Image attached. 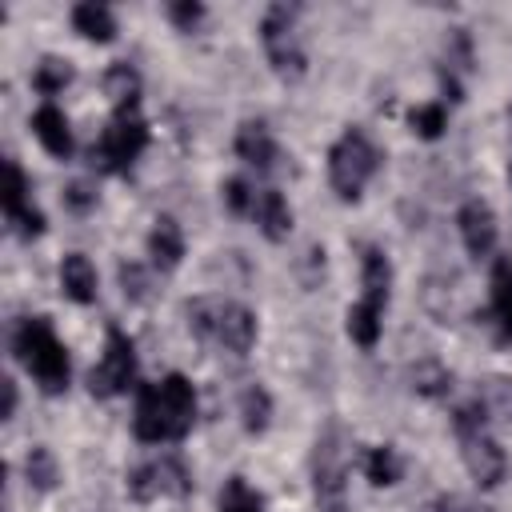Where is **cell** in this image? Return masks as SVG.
I'll return each instance as SVG.
<instances>
[{"instance_id":"6da1fadb","label":"cell","mask_w":512,"mask_h":512,"mask_svg":"<svg viewBox=\"0 0 512 512\" xmlns=\"http://www.w3.org/2000/svg\"><path fill=\"white\" fill-rule=\"evenodd\" d=\"M196 420V392L188 376L172 372L160 384H140L136 392V412H132V432L144 444H168L184 440Z\"/></svg>"},{"instance_id":"7a4b0ae2","label":"cell","mask_w":512,"mask_h":512,"mask_svg":"<svg viewBox=\"0 0 512 512\" xmlns=\"http://www.w3.org/2000/svg\"><path fill=\"white\" fill-rule=\"evenodd\" d=\"M188 328L192 336L224 348V352H236L244 356L252 344H256V312L236 304V300H220V296H200L192 300L188 308Z\"/></svg>"},{"instance_id":"3957f363","label":"cell","mask_w":512,"mask_h":512,"mask_svg":"<svg viewBox=\"0 0 512 512\" xmlns=\"http://www.w3.org/2000/svg\"><path fill=\"white\" fill-rule=\"evenodd\" d=\"M12 352L16 360L36 376V384L56 396L68 388V376H72V364H68V348L56 340L52 324L44 316H28L20 320V328L12 332Z\"/></svg>"},{"instance_id":"277c9868","label":"cell","mask_w":512,"mask_h":512,"mask_svg":"<svg viewBox=\"0 0 512 512\" xmlns=\"http://www.w3.org/2000/svg\"><path fill=\"white\" fill-rule=\"evenodd\" d=\"M380 168V148L360 132V128H344L340 140L332 144L328 152V180H332V192L340 200H360L364 184L376 176Z\"/></svg>"},{"instance_id":"5b68a950","label":"cell","mask_w":512,"mask_h":512,"mask_svg":"<svg viewBox=\"0 0 512 512\" xmlns=\"http://www.w3.org/2000/svg\"><path fill=\"white\" fill-rule=\"evenodd\" d=\"M144 148H148V120L140 116V104H128V108H116L112 120L104 124L92 148V164L100 172H128Z\"/></svg>"},{"instance_id":"8992f818","label":"cell","mask_w":512,"mask_h":512,"mask_svg":"<svg viewBox=\"0 0 512 512\" xmlns=\"http://www.w3.org/2000/svg\"><path fill=\"white\" fill-rule=\"evenodd\" d=\"M260 44H264L268 64H272L276 76H284V80H300L304 76L308 56H304V48L296 40V8L272 4L264 12V20H260Z\"/></svg>"},{"instance_id":"52a82bcc","label":"cell","mask_w":512,"mask_h":512,"mask_svg":"<svg viewBox=\"0 0 512 512\" xmlns=\"http://www.w3.org/2000/svg\"><path fill=\"white\" fill-rule=\"evenodd\" d=\"M344 480H348V444L344 432L332 424L316 436V452H312V484H316V500L328 512L344 508Z\"/></svg>"},{"instance_id":"ba28073f","label":"cell","mask_w":512,"mask_h":512,"mask_svg":"<svg viewBox=\"0 0 512 512\" xmlns=\"http://www.w3.org/2000/svg\"><path fill=\"white\" fill-rule=\"evenodd\" d=\"M192 492V472L180 456H156L140 468H132L128 476V496L140 504L152 500H184Z\"/></svg>"},{"instance_id":"9c48e42d","label":"cell","mask_w":512,"mask_h":512,"mask_svg":"<svg viewBox=\"0 0 512 512\" xmlns=\"http://www.w3.org/2000/svg\"><path fill=\"white\" fill-rule=\"evenodd\" d=\"M132 384H136V348H132V340L120 328H108L104 356L88 372V388H92V396L112 400V396H124Z\"/></svg>"},{"instance_id":"30bf717a","label":"cell","mask_w":512,"mask_h":512,"mask_svg":"<svg viewBox=\"0 0 512 512\" xmlns=\"http://www.w3.org/2000/svg\"><path fill=\"white\" fill-rule=\"evenodd\" d=\"M460 448H464V464H468V472H472V480H476L480 488H496V484L504 480L508 456H504V448L488 436V428L460 436Z\"/></svg>"},{"instance_id":"8fae6325","label":"cell","mask_w":512,"mask_h":512,"mask_svg":"<svg viewBox=\"0 0 512 512\" xmlns=\"http://www.w3.org/2000/svg\"><path fill=\"white\" fill-rule=\"evenodd\" d=\"M456 224H460V240L468 248V256H488L496 248V216L484 200H464V208L456 212Z\"/></svg>"},{"instance_id":"7c38bea8","label":"cell","mask_w":512,"mask_h":512,"mask_svg":"<svg viewBox=\"0 0 512 512\" xmlns=\"http://www.w3.org/2000/svg\"><path fill=\"white\" fill-rule=\"evenodd\" d=\"M236 156H240L244 164L260 168V172H268V168L276 164V156H280L272 128H268L264 120H244V124L236 128Z\"/></svg>"},{"instance_id":"4fadbf2b","label":"cell","mask_w":512,"mask_h":512,"mask_svg":"<svg viewBox=\"0 0 512 512\" xmlns=\"http://www.w3.org/2000/svg\"><path fill=\"white\" fill-rule=\"evenodd\" d=\"M248 216L256 220V228H260L272 244L288 240V232H292V208H288V200H284L276 188H260V192L252 196V212H248Z\"/></svg>"},{"instance_id":"5bb4252c","label":"cell","mask_w":512,"mask_h":512,"mask_svg":"<svg viewBox=\"0 0 512 512\" xmlns=\"http://www.w3.org/2000/svg\"><path fill=\"white\" fill-rule=\"evenodd\" d=\"M32 132L36 140L56 156V160H68L72 156V128L64 120V112L56 104H40L36 116H32Z\"/></svg>"},{"instance_id":"9a60e30c","label":"cell","mask_w":512,"mask_h":512,"mask_svg":"<svg viewBox=\"0 0 512 512\" xmlns=\"http://www.w3.org/2000/svg\"><path fill=\"white\" fill-rule=\"evenodd\" d=\"M60 288H64L68 300L92 304L96 300V268H92V260L80 256V252H68L60 260Z\"/></svg>"},{"instance_id":"2e32d148","label":"cell","mask_w":512,"mask_h":512,"mask_svg":"<svg viewBox=\"0 0 512 512\" xmlns=\"http://www.w3.org/2000/svg\"><path fill=\"white\" fill-rule=\"evenodd\" d=\"M148 256L160 268H176L184 260V232L172 216H156V224L148 232Z\"/></svg>"},{"instance_id":"e0dca14e","label":"cell","mask_w":512,"mask_h":512,"mask_svg":"<svg viewBox=\"0 0 512 512\" xmlns=\"http://www.w3.org/2000/svg\"><path fill=\"white\" fill-rule=\"evenodd\" d=\"M388 288H392V264H388V256L380 248H364V300L384 312Z\"/></svg>"},{"instance_id":"ac0fdd59","label":"cell","mask_w":512,"mask_h":512,"mask_svg":"<svg viewBox=\"0 0 512 512\" xmlns=\"http://www.w3.org/2000/svg\"><path fill=\"white\" fill-rule=\"evenodd\" d=\"M72 24H76V32H80L84 40H96V44H108V40L116 36V16H112L104 4H96V0L76 4V8H72Z\"/></svg>"},{"instance_id":"d6986e66","label":"cell","mask_w":512,"mask_h":512,"mask_svg":"<svg viewBox=\"0 0 512 512\" xmlns=\"http://www.w3.org/2000/svg\"><path fill=\"white\" fill-rule=\"evenodd\" d=\"M492 312H496L500 336L512 340V260L508 256L492 264Z\"/></svg>"},{"instance_id":"ffe728a7","label":"cell","mask_w":512,"mask_h":512,"mask_svg":"<svg viewBox=\"0 0 512 512\" xmlns=\"http://www.w3.org/2000/svg\"><path fill=\"white\" fill-rule=\"evenodd\" d=\"M380 308H372L368 300H360V304H352L348 308V316H344V324H348V336L360 344V348H372L376 340H380Z\"/></svg>"},{"instance_id":"44dd1931","label":"cell","mask_w":512,"mask_h":512,"mask_svg":"<svg viewBox=\"0 0 512 512\" xmlns=\"http://www.w3.org/2000/svg\"><path fill=\"white\" fill-rule=\"evenodd\" d=\"M364 476H368L376 488H392V484L400 480V456H396V448H392V444L368 448V456H364Z\"/></svg>"},{"instance_id":"7402d4cb","label":"cell","mask_w":512,"mask_h":512,"mask_svg":"<svg viewBox=\"0 0 512 512\" xmlns=\"http://www.w3.org/2000/svg\"><path fill=\"white\" fill-rule=\"evenodd\" d=\"M104 92L112 96L116 108L140 104V76H136V68H128V64H112L108 76H104Z\"/></svg>"},{"instance_id":"603a6c76","label":"cell","mask_w":512,"mask_h":512,"mask_svg":"<svg viewBox=\"0 0 512 512\" xmlns=\"http://www.w3.org/2000/svg\"><path fill=\"white\" fill-rule=\"evenodd\" d=\"M220 512H264V496L244 476H232L220 488Z\"/></svg>"},{"instance_id":"cb8c5ba5","label":"cell","mask_w":512,"mask_h":512,"mask_svg":"<svg viewBox=\"0 0 512 512\" xmlns=\"http://www.w3.org/2000/svg\"><path fill=\"white\" fill-rule=\"evenodd\" d=\"M240 420H244L248 432H264L268 428V420H272V396L260 384L244 388V396H240Z\"/></svg>"},{"instance_id":"d4e9b609","label":"cell","mask_w":512,"mask_h":512,"mask_svg":"<svg viewBox=\"0 0 512 512\" xmlns=\"http://www.w3.org/2000/svg\"><path fill=\"white\" fill-rule=\"evenodd\" d=\"M28 208H32V204H28V180H24L20 164L8 160V164H4V216L16 220V216L28 212Z\"/></svg>"},{"instance_id":"484cf974","label":"cell","mask_w":512,"mask_h":512,"mask_svg":"<svg viewBox=\"0 0 512 512\" xmlns=\"http://www.w3.org/2000/svg\"><path fill=\"white\" fill-rule=\"evenodd\" d=\"M24 472H28V484H32V488H40V492L56 488V480H60L56 456H52L44 444H36V448L28 452V460H24Z\"/></svg>"},{"instance_id":"4316f807","label":"cell","mask_w":512,"mask_h":512,"mask_svg":"<svg viewBox=\"0 0 512 512\" xmlns=\"http://www.w3.org/2000/svg\"><path fill=\"white\" fill-rule=\"evenodd\" d=\"M68 80H72V68H68L64 60H56V56L40 60L36 72H32V88H36L40 96H56V92H64Z\"/></svg>"},{"instance_id":"83f0119b","label":"cell","mask_w":512,"mask_h":512,"mask_svg":"<svg viewBox=\"0 0 512 512\" xmlns=\"http://www.w3.org/2000/svg\"><path fill=\"white\" fill-rule=\"evenodd\" d=\"M408 124H412V132L420 136V140H440L444 136V128H448V112H444V104H420V108H412L408 112Z\"/></svg>"},{"instance_id":"f1b7e54d","label":"cell","mask_w":512,"mask_h":512,"mask_svg":"<svg viewBox=\"0 0 512 512\" xmlns=\"http://www.w3.org/2000/svg\"><path fill=\"white\" fill-rule=\"evenodd\" d=\"M412 388H416L420 396H444V392L452 388V372H448L444 364H436V360H420V364L412 368Z\"/></svg>"},{"instance_id":"f546056e","label":"cell","mask_w":512,"mask_h":512,"mask_svg":"<svg viewBox=\"0 0 512 512\" xmlns=\"http://www.w3.org/2000/svg\"><path fill=\"white\" fill-rule=\"evenodd\" d=\"M168 16H172L176 28L192 32V28L204 20V4H196V0H176V4H168Z\"/></svg>"},{"instance_id":"4dcf8cb0","label":"cell","mask_w":512,"mask_h":512,"mask_svg":"<svg viewBox=\"0 0 512 512\" xmlns=\"http://www.w3.org/2000/svg\"><path fill=\"white\" fill-rule=\"evenodd\" d=\"M252 196H256V192H252L244 180H228V184H224V204H228L236 216H248V212H252Z\"/></svg>"},{"instance_id":"1f68e13d","label":"cell","mask_w":512,"mask_h":512,"mask_svg":"<svg viewBox=\"0 0 512 512\" xmlns=\"http://www.w3.org/2000/svg\"><path fill=\"white\" fill-rule=\"evenodd\" d=\"M120 284H124V296L144 300L148 280H144V268H140V264H120Z\"/></svg>"},{"instance_id":"d6a6232c","label":"cell","mask_w":512,"mask_h":512,"mask_svg":"<svg viewBox=\"0 0 512 512\" xmlns=\"http://www.w3.org/2000/svg\"><path fill=\"white\" fill-rule=\"evenodd\" d=\"M12 224H16V232H20L24 240H32V236L44 232V212H40V208H28V212H20Z\"/></svg>"},{"instance_id":"836d02e7","label":"cell","mask_w":512,"mask_h":512,"mask_svg":"<svg viewBox=\"0 0 512 512\" xmlns=\"http://www.w3.org/2000/svg\"><path fill=\"white\" fill-rule=\"evenodd\" d=\"M92 200H96V192H88L84 184H72V188H68V204H72V208H88Z\"/></svg>"},{"instance_id":"e575fe53","label":"cell","mask_w":512,"mask_h":512,"mask_svg":"<svg viewBox=\"0 0 512 512\" xmlns=\"http://www.w3.org/2000/svg\"><path fill=\"white\" fill-rule=\"evenodd\" d=\"M12 412H16V384L12 380H4V420H12Z\"/></svg>"}]
</instances>
